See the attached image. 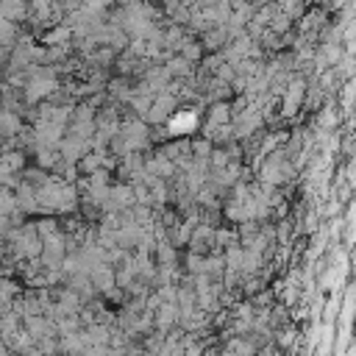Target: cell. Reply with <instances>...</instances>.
<instances>
[{"instance_id": "cell-3", "label": "cell", "mask_w": 356, "mask_h": 356, "mask_svg": "<svg viewBox=\"0 0 356 356\" xmlns=\"http://www.w3.org/2000/svg\"><path fill=\"white\" fill-rule=\"evenodd\" d=\"M145 170L150 172V175H156V178H161V181H170L175 172H178V167L156 147V150H150V153H145Z\"/></svg>"}, {"instance_id": "cell-6", "label": "cell", "mask_w": 356, "mask_h": 356, "mask_svg": "<svg viewBox=\"0 0 356 356\" xmlns=\"http://www.w3.org/2000/svg\"><path fill=\"white\" fill-rule=\"evenodd\" d=\"M33 153H36V167L44 170V172H53L58 164H61V156L56 147H47V145H33Z\"/></svg>"}, {"instance_id": "cell-1", "label": "cell", "mask_w": 356, "mask_h": 356, "mask_svg": "<svg viewBox=\"0 0 356 356\" xmlns=\"http://www.w3.org/2000/svg\"><path fill=\"white\" fill-rule=\"evenodd\" d=\"M303 97H306V78L303 75H295L286 86V92L278 97L281 100V117L284 120H295L298 111H303Z\"/></svg>"}, {"instance_id": "cell-8", "label": "cell", "mask_w": 356, "mask_h": 356, "mask_svg": "<svg viewBox=\"0 0 356 356\" xmlns=\"http://www.w3.org/2000/svg\"><path fill=\"white\" fill-rule=\"evenodd\" d=\"M0 164H3L11 175H17V172H22V167H25V153H22V150H3V153H0Z\"/></svg>"}, {"instance_id": "cell-10", "label": "cell", "mask_w": 356, "mask_h": 356, "mask_svg": "<svg viewBox=\"0 0 356 356\" xmlns=\"http://www.w3.org/2000/svg\"><path fill=\"white\" fill-rule=\"evenodd\" d=\"M17 211H19V209H17L14 192L6 189V186H0V217H11V214H17Z\"/></svg>"}, {"instance_id": "cell-2", "label": "cell", "mask_w": 356, "mask_h": 356, "mask_svg": "<svg viewBox=\"0 0 356 356\" xmlns=\"http://www.w3.org/2000/svg\"><path fill=\"white\" fill-rule=\"evenodd\" d=\"M186 250L189 253H197V256H211V253H220L217 245H214V228L206 225V222H197L189 242H186Z\"/></svg>"}, {"instance_id": "cell-7", "label": "cell", "mask_w": 356, "mask_h": 356, "mask_svg": "<svg viewBox=\"0 0 356 356\" xmlns=\"http://www.w3.org/2000/svg\"><path fill=\"white\" fill-rule=\"evenodd\" d=\"M175 56H181V58H186L189 64H200L203 61V56H206V50H203V44H200V39H195V36H189L184 44H181V50L175 53Z\"/></svg>"}, {"instance_id": "cell-5", "label": "cell", "mask_w": 356, "mask_h": 356, "mask_svg": "<svg viewBox=\"0 0 356 356\" xmlns=\"http://www.w3.org/2000/svg\"><path fill=\"white\" fill-rule=\"evenodd\" d=\"M22 134V117L11 108H3L0 111V136L3 139H17Z\"/></svg>"}, {"instance_id": "cell-4", "label": "cell", "mask_w": 356, "mask_h": 356, "mask_svg": "<svg viewBox=\"0 0 356 356\" xmlns=\"http://www.w3.org/2000/svg\"><path fill=\"white\" fill-rule=\"evenodd\" d=\"M89 281H92L95 292H100L103 298H106L111 289H117V278H114V267H111V264H95V267L89 270Z\"/></svg>"}, {"instance_id": "cell-9", "label": "cell", "mask_w": 356, "mask_h": 356, "mask_svg": "<svg viewBox=\"0 0 356 356\" xmlns=\"http://www.w3.org/2000/svg\"><path fill=\"white\" fill-rule=\"evenodd\" d=\"M25 14H28L25 3H0V19L6 22H19Z\"/></svg>"}]
</instances>
